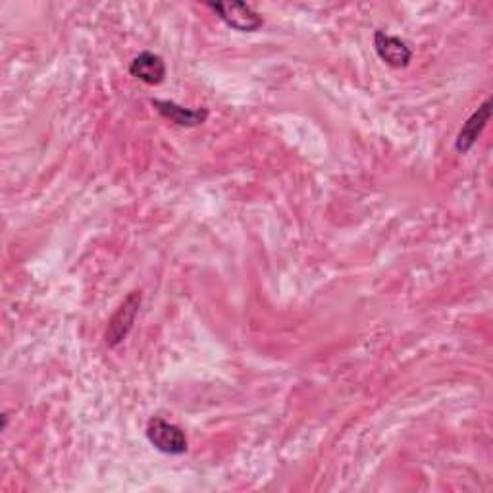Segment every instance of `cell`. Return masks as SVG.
Instances as JSON below:
<instances>
[{
  "instance_id": "1",
  "label": "cell",
  "mask_w": 493,
  "mask_h": 493,
  "mask_svg": "<svg viewBox=\"0 0 493 493\" xmlns=\"http://www.w3.org/2000/svg\"><path fill=\"white\" fill-rule=\"evenodd\" d=\"M145 435H147L149 444L164 453V455H172V456H179L188 453L189 449V442L186 432L181 430L179 426L168 423V420H164L160 416H153L147 423V430H145Z\"/></svg>"
},
{
  "instance_id": "2",
  "label": "cell",
  "mask_w": 493,
  "mask_h": 493,
  "mask_svg": "<svg viewBox=\"0 0 493 493\" xmlns=\"http://www.w3.org/2000/svg\"><path fill=\"white\" fill-rule=\"evenodd\" d=\"M141 291H132L130 295H127L120 306L114 310V315L108 320V327L104 332V341L106 345L111 347V349H116L118 345H122L125 341V338L130 336V332L134 330L135 318L139 315L141 308Z\"/></svg>"
},
{
  "instance_id": "3",
  "label": "cell",
  "mask_w": 493,
  "mask_h": 493,
  "mask_svg": "<svg viewBox=\"0 0 493 493\" xmlns=\"http://www.w3.org/2000/svg\"><path fill=\"white\" fill-rule=\"evenodd\" d=\"M207 6L214 10L218 17L233 31L254 33L264 26L263 16L254 12V8L245 3H210Z\"/></svg>"
},
{
  "instance_id": "4",
  "label": "cell",
  "mask_w": 493,
  "mask_h": 493,
  "mask_svg": "<svg viewBox=\"0 0 493 493\" xmlns=\"http://www.w3.org/2000/svg\"><path fill=\"white\" fill-rule=\"evenodd\" d=\"M374 50L381 62H386L390 68L395 70L407 68L413 60L411 47L403 39L393 38V35L381 29L374 33Z\"/></svg>"
},
{
  "instance_id": "5",
  "label": "cell",
  "mask_w": 493,
  "mask_h": 493,
  "mask_svg": "<svg viewBox=\"0 0 493 493\" xmlns=\"http://www.w3.org/2000/svg\"><path fill=\"white\" fill-rule=\"evenodd\" d=\"M151 104L155 106V111L162 118L170 120L172 123H176L179 127H198L209 120V108H205V106L188 108V106H181L174 101H160V99H153Z\"/></svg>"
},
{
  "instance_id": "6",
  "label": "cell",
  "mask_w": 493,
  "mask_h": 493,
  "mask_svg": "<svg viewBox=\"0 0 493 493\" xmlns=\"http://www.w3.org/2000/svg\"><path fill=\"white\" fill-rule=\"evenodd\" d=\"M491 118V99H486L477 113H474L461 127L459 135L455 139V151L459 155H466L474 145H477L478 137L486 130V125Z\"/></svg>"
},
{
  "instance_id": "7",
  "label": "cell",
  "mask_w": 493,
  "mask_h": 493,
  "mask_svg": "<svg viewBox=\"0 0 493 493\" xmlns=\"http://www.w3.org/2000/svg\"><path fill=\"white\" fill-rule=\"evenodd\" d=\"M130 76L147 85H160L166 80V62L158 54L145 50L139 52L130 64Z\"/></svg>"
}]
</instances>
